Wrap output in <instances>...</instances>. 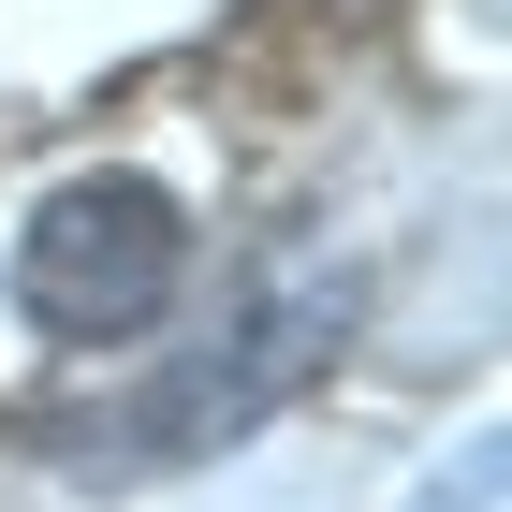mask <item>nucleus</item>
<instances>
[{"instance_id":"f257e3e1","label":"nucleus","mask_w":512,"mask_h":512,"mask_svg":"<svg viewBox=\"0 0 512 512\" xmlns=\"http://www.w3.org/2000/svg\"><path fill=\"white\" fill-rule=\"evenodd\" d=\"M352 308H366L352 249H322V235L249 249L235 322H220L205 352H176V366H161V381L118 410V425H88L74 469H205V454H235L249 425H278V410H293L322 366L352 352Z\"/></svg>"},{"instance_id":"f03ea898","label":"nucleus","mask_w":512,"mask_h":512,"mask_svg":"<svg viewBox=\"0 0 512 512\" xmlns=\"http://www.w3.org/2000/svg\"><path fill=\"white\" fill-rule=\"evenodd\" d=\"M0 278H15V322L30 337L118 352V337H147L191 293V205L161 191V176H132V161H88V176H59L15 220V264Z\"/></svg>"}]
</instances>
